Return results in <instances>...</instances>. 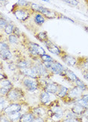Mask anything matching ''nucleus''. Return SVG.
<instances>
[{
    "label": "nucleus",
    "mask_w": 88,
    "mask_h": 122,
    "mask_svg": "<svg viewBox=\"0 0 88 122\" xmlns=\"http://www.w3.org/2000/svg\"><path fill=\"white\" fill-rule=\"evenodd\" d=\"M83 77H84L86 80H87V81H88V70H87V71H83Z\"/></svg>",
    "instance_id": "38"
},
{
    "label": "nucleus",
    "mask_w": 88,
    "mask_h": 122,
    "mask_svg": "<svg viewBox=\"0 0 88 122\" xmlns=\"http://www.w3.org/2000/svg\"><path fill=\"white\" fill-rule=\"evenodd\" d=\"M8 118L11 121H19L21 117L22 114L21 112H14V113H11V114H8L6 115Z\"/></svg>",
    "instance_id": "20"
},
{
    "label": "nucleus",
    "mask_w": 88,
    "mask_h": 122,
    "mask_svg": "<svg viewBox=\"0 0 88 122\" xmlns=\"http://www.w3.org/2000/svg\"><path fill=\"white\" fill-rule=\"evenodd\" d=\"M39 13L43 15L46 18H48V19H54V18H57L59 17V15L57 13L56 11H52L51 9H49L47 8H45L43 6H41L40 9Z\"/></svg>",
    "instance_id": "7"
},
{
    "label": "nucleus",
    "mask_w": 88,
    "mask_h": 122,
    "mask_svg": "<svg viewBox=\"0 0 88 122\" xmlns=\"http://www.w3.org/2000/svg\"><path fill=\"white\" fill-rule=\"evenodd\" d=\"M75 102H77V103H78V104H80L81 106H82L84 108L88 109V101L83 99L81 97L80 99H78Z\"/></svg>",
    "instance_id": "28"
},
{
    "label": "nucleus",
    "mask_w": 88,
    "mask_h": 122,
    "mask_svg": "<svg viewBox=\"0 0 88 122\" xmlns=\"http://www.w3.org/2000/svg\"><path fill=\"white\" fill-rule=\"evenodd\" d=\"M58 18H61V19H64V20H69V21L71 22H72V23H74V21L72 20V19H71L69 18H68V17H66L63 15H59V17H58Z\"/></svg>",
    "instance_id": "35"
},
{
    "label": "nucleus",
    "mask_w": 88,
    "mask_h": 122,
    "mask_svg": "<svg viewBox=\"0 0 88 122\" xmlns=\"http://www.w3.org/2000/svg\"><path fill=\"white\" fill-rule=\"evenodd\" d=\"M45 2H49V0H43Z\"/></svg>",
    "instance_id": "39"
},
{
    "label": "nucleus",
    "mask_w": 88,
    "mask_h": 122,
    "mask_svg": "<svg viewBox=\"0 0 88 122\" xmlns=\"http://www.w3.org/2000/svg\"><path fill=\"white\" fill-rule=\"evenodd\" d=\"M15 24H11V23H9L7 26L5 27V28L4 29V31L8 35H10V34H12L13 33V31H14V28H15Z\"/></svg>",
    "instance_id": "26"
},
{
    "label": "nucleus",
    "mask_w": 88,
    "mask_h": 122,
    "mask_svg": "<svg viewBox=\"0 0 88 122\" xmlns=\"http://www.w3.org/2000/svg\"><path fill=\"white\" fill-rule=\"evenodd\" d=\"M60 75L63 77L65 80H67L68 81L72 82V83H74L77 81V79L78 78L76 76V74H75L72 71H71L68 68H65L63 72H62Z\"/></svg>",
    "instance_id": "12"
},
{
    "label": "nucleus",
    "mask_w": 88,
    "mask_h": 122,
    "mask_svg": "<svg viewBox=\"0 0 88 122\" xmlns=\"http://www.w3.org/2000/svg\"><path fill=\"white\" fill-rule=\"evenodd\" d=\"M22 84L25 89L29 92H34L39 88L37 79L30 77H24V78L22 80Z\"/></svg>",
    "instance_id": "4"
},
{
    "label": "nucleus",
    "mask_w": 88,
    "mask_h": 122,
    "mask_svg": "<svg viewBox=\"0 0 88 122\" xmlns=\"http://www.w3.org/2000/svg\"><path fill=\"white\" fill-rule=\"evenodd\" d=\"M12 10H13V14L16 17V18L21 22L26 21L27 20H28V18H30V17L31 16V14L33 12L30 8L18 7L15 4V5H13Z\"/></svg>",
    "instance_id": "1"
},
{
    "label": "nucleus",
    "mask_w": 88,
    "mask_h": 122,
    "mask_svg": "<svg viewBox=\"0 0 88 122\" xmlns=\"http://www.w3.org/2000/svg\"><path fill=\"white\" fill-rule=\"evenodd\" d=\"M84 59H85L86 61H88V58H84Z\"/></svg>",
    "instance_id": "40"
},
{
    "label": "nucleus",
    "mask_w": 88,
    "mask_h": 122,
    "mask_svg": "<svg viewBox=\"0 0 88 122\" xmlns=\"http://www.w3.org/2000/svg\"><path fill=\"white\" fill-rule=\"evenodd\" d=\"M8 24H9V22L7 20L4 18H0V30H4Z\"/></svg>",
    "instance_id": "30"
},
{
    "label": "nucleus",
    "mask_w": 88,
    "mask_h": 122,
    "mask_svg": "<svg viewBox=\"0 0 88 122\" xmlns=\"http://www.w3.org/2000/svg\"><path fill=\"white\" fill-rule=\"evenodd\" d=\"M62 121H67V122H73V121H81V117H65V118L62 119Z\"/></svg>",
    "instance_id": "32"
},
{
    "label": "nucleus",
    "mask_w": 88,
    "mask_h": 122,
    "mask_svg": "<svg viewBox=\"0 0 88 122\" xmlns=\"http://www.w3.org/2000/svg\"><path fill=\"white\" fill-rule=\"evenodd\" d=\"M61 58L65 64H67L68 66L74 67L75 65H77V63H78L77 58H75L74 57H73L72 56H69V55H68V54L62 53V56H61Z\"/></svg>",
    "instance_id": "13"
},
{
    "label": "nucleus",
    "mask_w": 88,
    "mask_h": 122,
    "mask_svg": "<svg viewBox=\"0 0 88 122\" xmlns=\"http://www.w3.org/2000/svg\"><path fill=\"white\" fill-rule=\"evenodd\" d=\"M18 40H19V37L15 35L14 33L10 34L8 36V42L11 44H18Z\"/></svg>",
    "instance_id": "27"
},
{
    "label": "nucleus",
    "mask_w": 88,
    "mask_h": 122,
    "mask_svg": "<svg viewBox=\"0 0 88 122\" xmlns=\"http://www.w3.org/2000/svg\"><path fill=\"white\" fill-rule=\"evenodd\" d=\"M5 97L9 101L10 103L18 102L21 101V99L24 97V92L18 87H13L6 94Z\"/></svg>",
    "instance_id": "2"
},
{
    "label": "nucleus",
    "mask_w": 88,
    "mask_h": 122,
    "mask_svg": "<svg viewBox=\"0 0 88 122\" xmlns=\"http://www.w3.org/2000/svg\"><path fill=\"white\" fill-rule=\"evenodd\" d=\"M0 94H1V93H0Z\"/></svg>",
    "instance_id": "41"
},
{
    "label": "nucleus",
    "mask_w": 88,
    "mask_h": 122,
    "mask_svg": "<svg viewBox=\"0 0 88 122\" xmlns=\"http://www.w3.org/2000/svg\"><path fill=\"white\" fill-rule=\"evenodd\" d=\"M43 43L45 44V46L47 47V49L49 50L50 52H52V53L55 54V55H57V56H61L62 54L63 53V52H62L56 45L52 43L49 40H47Z\"/></svg>",
    "instance_id": "8"
},
{
    "label": "nucleus",
    "mask_w": 88,
    "mask_h": 122,
    "mask_svg": "<svg viewBox=\"0 0 88 122\" xmlns=\"http://www.w3.org/2000/svg\"><path fill=\"white\" fill-rule=\"evenodd\" d=\"M62 1L73 6H77L79 3L78 0H62Z\"/></svg>",
    "instance_id": "33"
},
{
    "label": "nucleus",
    "mask_w": 88,
    "mask_h": 122,
    "mask_svg": "<svg viewBox=\"0 0 88 122\" xmlns=\"http://www.w3.org/2000/svg\"><path fill=\"white\" fill-rule=\"evenodd\" d=\"M65 69V67L62 64H60L59 62H58L56 61H53V62L52 63V65H51V67H50V68L49 69V71L53 74L60 75L62 72H63Z\"/></svg>",
    "instance_id": "9"
},
{
    "label": "nucleus",
    "mask_w": 88,
    "mask_h": 122,
    "mask_svg": "<svg viewBox=\"0 0 88 122\" xmlns=\"http://www.w3.org/2000/svg\"><path fill=\"white\" fill-rule=\"evenodd\" d=\"M60 84L55 82H49L46 86L43 88V90L47 91L49 94H56L57 92L59 90Z\"/></svg>",
    "instance_id": "11"
},
{
    "label": "nucleus",
    "mask_w": 88,
    "mask_h": 122,
    "mask_svg": "<svg viewBox=\"0 0 88 122\" xmlns=\"http://www.w3.org/2000/svg\"><path fill=\"white\" fill-rule=\"evenodd\" d=\"M21 104H20L19 102H13L10 103L8 106L5 108V109L4 110L3 113L5 115L11 114V113H14L17 112H21Z\"/></svg>",
    "instance_id": "10"
},
{
    "label": "nucleus",
    "mask_w": 88,
    "mask_h": 122,
    "mask_svg": "<svg viewBox=\"0 0 88 122\" xmlns=\"http://www.w3.org/2000/svg\"><path fill=\"white\" fill-rule=\"evenodd\" d=\"M74 83L76 84V86H78L82 92H84L87 90V86L86 84L83 83L81 79L78 78L77 81L74 82Z\"/></svg>",
    "instance_id": "24"
},
{
    "label": "nucleus",
    "mask_w": 88,
    "mask_h": 122,
    "mask_svg": "<svg viewBox=\"0 0 88 122\" xmlns=\"http://www.w3.org/2000/svg\"><path fill=\"white\" fill-rule=\"evenodd\" d=\"M85 110H86V108H84L82 106H81L80 104H78L77 102H74V106L71 108V111L78 116H81L83 114V112H85Z\"/></svg>",
    "instance_id": "15"
},
{
    "label": "nucleus",
    "mask_w": 88,
    "mask_h": 122,
    "mask_svg": "<svg viewBox=\"0 0 88 122\" xmlns=\"http://www.w3.org/2000/svg\"><path fill=\"white\" fill-rule=\"evenodd\" d=\"M65 116V117H79L78 115H75L74 113L72 112V111H71L70 112H68V113H67V114Z\"/></svg>",
    "instance_id": "34"
},
{
    "label": "nucleus",
    "mask_w": 88,
    "mask_h": 122,
    "mask_svg": "<svg viewBox=\"0 0 88 122\" xmlns=\"http://www.w3.org/2000/svg\"><path fill=\"white\" fill-rule=\"evenodd\" d=\"M40 58L42 60V61H54V59L51 56H49V55H47V54L42 56L41 57H40Z\"/></svg>",
    "instance_id": "31"
},
{
    "label": "nucleus",
    "mask_w": 88,
    "mask_h": 122,
    "mask_svg": "<svg viewBox=\"0 0 88 122\" xmlns=\"http://www.w3.org/2000/svg\"><path fill=\"white\" fill-rule=\"evenodd\" d=\"M7 49H10L8 44L4 41H0V52L2 51H5V50H7Z\"/></svg>",
    "instance_id": "29"
},
{
    "label": "nucleus",
    "mask_w": 88,
    "mask_h": 122,
    "mask_svg": "<svg viewBox=\"0 0 88 122\" xmlns=\"http://www.w3.org/2000/svg\"><path fill=\"white\" fill-rule=\"evenodd\" d=\"M31 112L35 115V117H43V116L47 113V112H46L45 108H43V107H37L33 108L31 111Z\"/></svg>",
    "instance_id": "18"
},
{
    "label": "nucleus",
    "mask_w": 88,
    "mask_h": 122,
    "mask_svg": "<svg viewBox=\"0 0 88 122\" xmlns=\"http://www.w3.org/2000/svg\"><path fill=\"white\" fill-rule=\"evenodd\" d=\"M13 84L8 79H4L0 81V93L3 96H6L9 90L12 89Z\"/></svg>",
    "instance_id": "6"
},
{
    "label": "nucleus",
    "mask_w": 88,
    "mask_h": 122,
    "mask_svg": "<svg viewBox=\"0 0 88 122\" xmlns=\"http://www.w3.org/2000/svg\"><path fill=\"white\" fill-rule=\"evenodd\" d=\"M36 38L39 41L42 42V43H45L46 41L48 40V36L47 32H40L36 35Z\"/></svg>",
    "instance_id": "23"
},
{
    "label": "nucleus",
    "mask_w": 88,
    "mask_h": 122,
    "mask_svg": "<svg viewBox=\"0 0 88 122\" xmlns=\"http://www.w3.org/2000/svg\"><path fill=\"white\" fill-rule=\"evenodd\" d=\"M18 68H29V67H31L33 65L32 62L27 60H21V61H18L16 64Z\"/></svg>",
    "instance_id": "21"
},
{
    "label": "nucleus",
    "mask_w": 88,
    "mask_h": 122,
    "mask_svg": "<svg viewBox=\"0 0 88 122\" xmlns=\"http://www.w3.org/2000/svg\"><path fill=\"white\" fill-rule=\"evenodd\" d=\"M12 57V54L10 51V49H7L5 51H2L0 52V58L4 61H8L10 60Z\"/></svg>",
    "instance_id": "22"
},
{
    "label": "nucleus",
    "mask_w": 88,
    "mask_h": 122,
    "mask_svg": "<svg viewBox=\"0 0 88 122\" xmlns=\"http://www.w3.org/2000/svg\"><path fill=\"white\" fill-rule=\"evenodd\" d=\"M28 50L30 52V54L32 55L33 59H36V58H40L46 54L44 49L35 43H29Z\"/></svg>",
    "instance_id": "5"
},
{
    "label": "nucleus",
    "mask_w": 88,
    "mask_h": 122,
    "mask_svg": "<svg viewBox=\"0 0 88 122\" xmlns=\"http://www.w3.org/2000/svg\"><path fill=\"white\" fill-rule=\"evenodd\" d=\"M40 101L43 106H47L51 102V99H50V94L47 91L43 90L40 95Z\"/></svg>",
    "instance_id": "14"
},
{
    "label": "nucleus",
    "mask_w": 88,
    "mask_h": 122,
    "mask_svg": "<svg viewBox=\"0 0 88 122\" xmlns=\"http://www.w3.org/2000/svg\"><path fill=\"white\" fill-rule=\"evenodd\" d=\"M13 33H14L15 35H16L17 36H18V37L21 36V31H20V30H19V29H18V27H15Z\"/></svg>",
    "instance_id": "36"
},
{
    "label": "nucleus",
    "mask_w": 88,
    "mask_h": 122,
    "mask_svg": "<svg viewBox=\"0 0 88 122\" xmlns=\"http://www.w3.org/2000/svg\"><path fill=\"white\" fill-rule=\"evenodd\" d=\"M15 5L21 8H30L31 2L26 1V0H18V2L15 3Z\"/></svg>",
    "instance_id": "25"
},
{
    "label": "nucleus",
    "mask_w": 88,
    "mask_h": 122,
    "mask_svg": "<svg viewBox=\"0 0 88 122\" xmlns=\"http://www.w3.org/2000/svg\"><path fill=\"white\" fill-rule=\"evenodd\" d=\"M4 79H8L7 75L2 72H0V81H2V80H4Z\"/></svg>",
    "instance_id": "37"
},
{
    "label": "nucleus",
    "mask_w": 88,
    "mask_h": 122,
    "mask_svg": "<svg viewBox=\"0 0 88 122\" xmlns=\"http://www.w3.org/2000/svg\"><path fill=\"white\" fill-rule=\"evenodd\" d=\"M33 20H34V22L37 25L42 26L46 21V18L42 14L38 13V12H36L34 15V17H33Z\"/></svg>",
    "instance_id": "16"
},
{
    "label": "nucleus",
    "mask_w": 88,
    "mask_h": 122,
    "mask_svg": "<svg viewBox=\"0 0 88 122\" xmlns=\"http://www.w3.org/2000/svg\"><path fill=\"white\" fill-rule=\"evenodd\" d=\"M68 90H69L68 88H67V87L62 86V85H60L59 90H58V91L57 92V93L56 95L58 96V98L62 99L67 96V94H68Z\"/></svg>",
    "instance_id": "19"
},
{
    "label": "nucleus",
    "mask_w": 88,
    "mask_h": 122,
    "mask_svg": "<svg viewBox=\"0 0 88 122\" xmlns=\"http://www.w3.org/2000/svg\"><path fill=\"white\" fill-rule=\"evenodd\" d=\"M81 96H82V91L78 86H74L68 90L67 96L62 99L67 104L74 103L78 99H80L81 97Z\"/></svg>",
    "instance_id": "3"
},
{
    "label": "nucleus",
    "mask_w": 88,
    "mask_h": 122,
    "mask_svg": "<svg viewBox=\"0 0 88 122\" xmlns=\"http://www.w3.org/2000/svg\"><path fill=\"white\" fill-rule=\"evenodd\" d=\"M35 118V115L33 114L32 112H27L25 114L22 115L19 121H27V122H31L33 121Z\"/></svg>",
    "instance_id": "17"
}]
</instances>
